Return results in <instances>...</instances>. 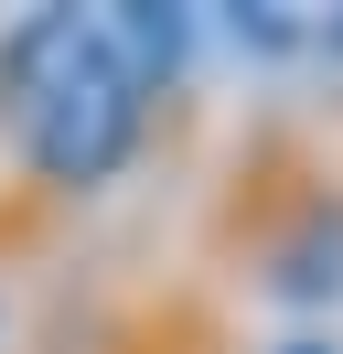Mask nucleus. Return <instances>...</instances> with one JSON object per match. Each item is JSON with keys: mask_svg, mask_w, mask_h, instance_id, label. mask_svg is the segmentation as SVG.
<instances>
[{"mask_svg": "<svg viewBox=\"0 0 343 354\" xmlns=\"http://www.w3.org/2000/svg\"><path fill=\"white\" fill-rule=\"evenodd\" d=\"M193 22L161 0L107 11H21L0 32V151L43 194H107L140 161L150 108L183 75Z\"/></svg>", "mask_w": 343, "mask_h": 354, "instance_id": "1", "label": "nucleus"}, {"mask_svg": "<svg viewBox=\"0 0 343 354\" xmlns=\"http://www.w3.org/2000/svg\"><path fill=\"white\" fill-rule=\"evenodd\" d=\"M268 354H333V344H322V333H290V344H268Z\"/></svg>", "mask_w": 343, "mask_h": 354, "instance_id": "2", "label": "nucleus"}]
</instances>
